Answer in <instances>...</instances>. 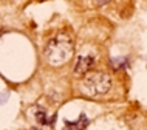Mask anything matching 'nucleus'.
I'll return each instance as SVG.
<instances>
[{
    "label": "nucleus",
    "instance_id": "nucleus-1",
    "mask_svg": "<svg viewBox=\"0 0 147 130\" xmlns=\"http://www.w3.org/2000/svg\"><path fill=\"white\" fill-rule=\"evenodd\" d=\"M74 53V43L73 37L68 33H57L47 42L43 56L50 65H63L71 59Z\"/></svg>",
    "mask_w": 147,
    "mask_h": 130
},
{
    "label": "nucleus",
    "instance_id": "nucleus-2",
    "mask_svg": "<svg viewBox=\"0 0 147 130\" xmlns=\"http://www.w3.org/2000/svg\"><path fill=\"white\" fill-rule=\"evenodd\" d=\"M112 76L105 71H88L81 82V90L87 96H101L112 88Z\"/></svg>",
    "mask_w": 147,
    "mask_h": 130
},
{
    "label": "nucleus",
    "instance_id": "nucleus-3",
    "mask_svg": "<svg viewBox=\"0 0 147 130\" xmlns=\"http://www.w3.org/2000/svg\"><path fill=\"white\" fill-rule=\"evenodd\" d=\"M96 57L93 54H84V56H79L76 64H74V73L76 74H87L90 71V68L94 65Z\"/></svg>",
    "mask_w": 147,
    "mask_h": 130
},
{
    "label": "nucleus",
    "instance_id": "nucleus-4",
    "mask_svg": "<svg viewBox=\"0 0 147 130\" xmlns=\"http://www.w3.org/2000/svg\"><path fill=\"white\" fill-rule=\"evenodd\" d=\"M88 124V118L81 115L76 121H65V130H84Z\"/></svg>",
    "mask_w": 147,
    "mask_h": 130
},
{
    "label": "nucleus",
    "instance_id": "nucleus-5",
    "mask_svg": "<svg viewBox=\"0 0 147 130\" xmlns=\"http://www.w3.org/2000/svg\"><path fill=\"white\" fill-rule=\"evenodd\" d=\"M34 116H36V119H37V123L42 124V125H51L54 123V116H48V113H47L45 110H42V108L36 110Z\"/></svg>",
    "mask_w": 147,
    "mask_h": 130
},
{
    "label": "nucleus",
    "instance_id": "nucleus-6",
    "mask_svg": "<svg viewBox=\"0 0 147 130\" xmlns=\"http://www.w3.org/2000/svg\"><path fill=\"white\" fill-rule=\"evenodd\" d=\"M109 2H112V0H94V3H96L98 6H102V5H105V3H109Z\"/></svg>",
    "mask_w": 147,
    "mask_h": 130
}]
</instances>
